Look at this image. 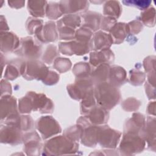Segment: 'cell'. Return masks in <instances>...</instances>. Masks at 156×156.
<instances>
[{
  "label": "cell",
  "instance_id": "obj_38",
  "mask_svg": "<svg viewBox=\"0 0 156 156\" xmlns=\"http://www.w3.org/2000/svg\"><path fill=\"white\" fill-rule=\"evenodd\" d=\"M59 32V38L60 40H69L75 38L74 29L62 25H57Z\"/></svg>",
  "mask_w": 156,
  "mask_h": 156
},
{
  "label": "cell",
  "instance_id": "obj_14",
  "mask_svg": "<svg viewBox=\"0 0 156 156\" xmlns=\"http://www.w3.org/2000/svg\"><path fill=\"white\" fill-rule=\"evenodd\" d=\"M24 151L27 155H39L41 151V138L36 132H30L23 136Z\"/></svg>",
  "mask_w": 156,
  "mask_h": 156
},
{
  "label": "cell",
  "instance_id": "obj_45",
  "mask_svg": "<svg viewBox=\"0 0 156 156\" xmlns=\"http://www.w3.org/2000/svg\"><path fill=\"white\" fill-rule=\"evenodd\" d=\"M116 23V19L110 16L102 17L101 28L107 32H110L112 27Z\"/></svg>",
  "mask_w": 156,
  "mask_h": 156
},
{
  "label": "cell",
  "instance_id": "obj_17",
  "mask_svg": "<svg viewBox=\"0 0 156 156\" xmlns=\"http://www.w3.org/2000/svg\"><path fill=\"white\" fill-rule=\"evenodd\" d=\"M113 52L109 49L100 51L91 52L90 55V63L93 66H97L102 63L110 64L114 61Z\"/></svg>",
  "mask_w": 156,
  "mask_h": 156
},
{
  "label": "cell",
  "instance_id": "obj_2",
  "mask_svg": "<svg viewBox=\"0 0 156 156\" xmlns=\"http://www.w3.org/2000/svg\"><path fill=\"white\" fill-rule=\"evenodd\" d=\"M78 149L77 142L63 135L55 136L47 141L44 143L43 151L46 155H66L75 154Z\"/></svg>",
  "mask_w": 156,
  "mask_h": 156
},
{
  "label": "cell",
  "instance_id": "obj_20",
  "mask_svg": "<svg viewBox=\"0 0 156 156\" xmlns=\"http://www.w3.org/2000/svg\"><path fill=\"white\" fill-rule=\"evenodd\" d=\"M108 80L110 84L116 87H119L127 80L126 72L123 68L114 65L110 67Z\"/></svg>",
  "mask_w": 156,
  "mask_h": 156
},
{
  "label": "cell",
  "instance_id": "obj_6",
  "mask_svg": "<svg viewBox=\"0 0 156 156\" xmlns=\"http://www.w3.org/2000/svg\"><path fill=\"white\" fill-rule=\"evenodd\" d=\"M1 122H4L6 125L11 124L19 115L16 99L10 95L1 97Z\"/></svg>",
  "mask_w": 156,
  "mask_h": 156
},
{
  "label": "cell",
  "instance_id": "obj_29",
  "mask_svg": "<svg viewBox=\"0 0 156 156\" xmlns=\"http://www.w3.org/2000/svg\"><path fill=\"white\" fill-rule=\"evenodd\" d=\"M81 18L76 14H68L57 21V25L65 26L73 29L80 26Z\"/></svg>",
  "mask_w": 156,
  "mask_h": 156
},
{
  "label": "cell",
  "instance_id": "obj_47",
  "mask_svg": "<svg viewBox=\"0 0 156 156\" xmlns=\"http://www.w3.org/2000/svg\"><path fill=\"white\" fill-rule=\"evenodd\" d=\"M8 3L9 4V6H10L12 8L15 9H19L21 8L24 6L25 4V1H8Z\"/></svg>",
  "mask_w": 156,
  "mask_h": 156
},
{
  "label": "cell",
  "instance_id": "obj_9",
  "mask_svg": "<svg viewBox=\"0 0 156 156\" xmlns=\"http://www.w3.org/2000/svg\"><path fill=\"white\" fill-rule=\"evenodd\" d=\"M93 84L90 77L77 79L74 84H69L67 86V90L71 98L80 100L93 89Z\"/></svg>",
  "mask_w": 156,
  "mask_h": 156
},
{
  "label": "cell",
  "instance_id": "obj_41",
  "mask_svg": "<svg viewBox=\"0 0 156 156\" xmlns=\"http://www.w3.org/2000/svg\"><path fill=\"white\" fill-rule=\"evenodd\" d=\"M140 105V101L135 98H130L123 102L122 106L126 111H135L139 108Z\"/></svg>",
  "mask_w": 156,
  "mask_h": 156
},
{
  "label": "cell",
  "instance_id": "obj_23",
  "mask_svg": "<svg viewBox=\"0 0 156 156\" xmlns=\"http://www.w3.org/2000/svg\"><path fill=\"white\" fill-rule=\"evenodd\" d=\"M25 61L15 60L9 63L4 73V77L8 80H14L22 75Z\"/></svg>",
  "mask_w": 156,
  "mask_h": 156
},
{
  "label": "cell",
  "instance_id": "obj_37",
  "mask_svg": "<svg viewBox=\"0 0 156 156\" xmlns=\"http://www.w3.org/2000/svg\"><path fill=\"white\" fill-rule=\"evenodd\" d=\"M54 67L60 73H65L71 68V62L66 58H57L54 60Z\"/></svg>",
  "mask_w": 156,
  "mask_h": 156
},
{
  "label": "cell",
  "instance_id": "obj_21",
  "mask_svg": "<svg viewBox=\"0 0 156 156\" xmlns=\"http://www.w3.org/2000/svg\"><path fill=\"white\" fill-rule=\"evenodd\" d=\"M83 26L92 31H96L99 29L102 16L100 13L94 12H88L82 15Z\"/></svg>",
  "mask_w": 156,
  "mask_h": 156
},
{
  "label": "cell",
  "instance_id": "obj_13",
  "mask_svg": "<svg viewBox=\"0 0 156 156\" xmlns=\"http://www.w3.org/2000/svg\"><path fill=\"white\" fill-rule=\"evenodd\" d=\"M34 34L37 40L40 43L53 42L58 38L55 24L52 21H48L44 26H41Z\"/></svg>",
  "mask_w": 156,
  "mask_h": 156
},
{
  "label": "cell",
  "instance_id": "obj_27",
  "mask_svg": "<svg viewBox=\"0 0 156 156\" xmlns=\"http://www.w3.org/2000/svg\"><path fill=\"white\" fill-rule=\"evenodd\" d=\"M122 11L121 4L118 1H107L104 6V14L107 16L117 19L119 17Z\"/></svg>",
  "mask_w": 156,
  "mask_h": 156
},
{
  "label": "cell",
  "instance_id": "obj_43",
  "mask_svg": "<svg viewBox=\"0 0 156 156\" xmlns=\"http://www.w3.org/2000/svg\"><path fill=\"white\" fill-rule=\"evenodd\" d=\"M144 67L146 71L148 73V77L151 74L155 75V56H149L144 60Z\"/></svg>",
  "mask_w": 156,
  "mask_h": 156
},
{
  "label": "cell",
  "instance_id": "obj_28",
  "mask_svg": "<svg viewBox=\"0 0 156 156\" xmlns=\"http://www.w3.org/2000/svg\"><path fill=\"white\" fill-rule=\"evenodd\" d=\"M96 99L94 97V88L88 92L82 99L80 104V113L83 115H87L89 110L96 105Z\"/></svg>",
  "mask_w": 156,
  "mask_h": 156
},
{
  "label": "cell",
  "instance_id": "obj_33",
  "mask_svg": "<svg viewBox=\"0 0 156 156\" xmlns=\"http://www.w3.org/2000/svg\"><path fill=\"white\" fill-rule=\"evenodd\" d=\"M15 126L20 129L22 131H28L34 127V121L31 116L28 115L19 116Z\"/></svg>",
  "mask_w": 156,
  "mask_h": 156
},
{
  "label": "cell",
  "instance_id": "obj_40",
  "mask_svg": "<svg viewBox=\"0 0 156 156\" xmlns=\"http://www.w3.org/2000/svg\"><path fill=\"white\" fill-rule=\"evenodd\" d=\"M43 25V21L33 17H30L28 18L26 24V27L29 34H34L35 31Z\"/></svg>",
  "mask_w": 156,
  "mask_h": 156
},
{
  "label": "cell",
  "instance_id": "obj_44",
  "mask_svg": "<svg viewBox=\"0 0 156 156\" xmlns=\"http://www.w3.org/2000/svg\"><path fill=\"white\" fill-rule=\"evenodd\" d=\"M129 34H137L143 29V24L140 20H135L127 24Z\"/></svg>",
  "mask_w": 156,
  "mask_h": 156
},
{
  "label": "cell",
  "instance_id": "obj_39",
  "mask_svg": "<svg viewBox=\"0 0 156 156\" xmlns=\"http://www.w3.org/2000/svg\"><path fill=\"white\" fill-rule=\"evenodd\" d=\"M145 80V74L140 71L131 70L130 72V82L131 84L138 86L141 85Z\"/></svg>",
  "mask_w": 156,
  "mask_h": 156
},
{
  "label": "cell",
  "instance_id": "obj_12",
  "mask_svg": "<svg viewBox=\"0 0 156 156\" xmlns=\"http://www.w3.org/2000/svg\"><path fill=\"white\" fill-rule=\"evenodd\" d=\"M22 130L18 127L7 125L1 129V141L2 143L17 145L23 141Z\"/></svg>",
  "mask_w": 156,
  "mask_h": 156
},
{
  "label": "cell",
  "instance_id": "obj_25",
  "mask_svg": "<svg viewBox=\"0 0 156 156\" xmlns=\"http://www.w3.org/2000/svg\"><path fill=\"white\" fill-rule=\"evenodd\" d=\"M94 49L96 51L109 49L113 43V39L110 34L101 31L97 32L93 36Z\"/></svg>",
  "mask_w": 156,
  "mask_h": 156
},
{
  "label": "cell",
  "instance_id": "obj_48",
  "mask_svg": "<svg viewBox=\"0 0 156 156\" xmlns=\"http://www.w3.org/2000/svg\"><path fill=\"white\" fill-rule=\"evenodd\" d=\"M155 102H151L148 106H147V113L149 114H151V115H155Z\"/></svg>",
  "mask_w": 156,
  "mask_h": 156
},
{
  "label": "cell",
  "instance_id": "obj_8",
  "mask_svg": "<svg viewBox=\"0 0 156 156\" xmlns=\"http://www.w3.org/2000/svg\"><path fill=\"white\" fill-rule=\"evenodd\" d=\"M121 133L108 126H99L98 143L105 148H115L119 141Z\"/></svg>",
  "mask_w": 156,
  "mask_h": 156
},
{
  "label": "cell",
  "instance_id": "obj_36",
  "mask_svg": "<svg viewBox=\"0 0 156 156\" xmlns=\"http://www.w3.org/2000/svg\"><path fill=\"white\" fill-rule=\"evenodd\" d=\"M58 55H59V54L56 46L52 44H50L47 47L43 54L42 60L45 63L48 64H51L54 59H56L55 57Z\"/></svg>",
  "mask_w": 156,
  "mask_h": 156
},
{
  "label": "cell",
  "instance_id": "obj_15",
  "mask_svg": "<svg viewBox=\"0 0 156 156\" xmlns=\"http://www.w3.org/2000/svg\"><path fill=\"white\" fill-rule=\"evenodd\" d=\"M86 116L89 121L93 125L105 124L108 119L107 110L98 105H94L88 112Z\"/></svg>",
  "mask_w": 156,
  "mask_h": 156
},
{
  "label": "cell",
  "instance_id": "obj_46",
  "mask_svg": "<svg viewBox=\"0 0 156 156\" xmlns=\"http://www.w3.org/2000/svg\"><path fill=\"white\" fill-rule=\"evenodd\" d=\"M59 80V75L53 71H49L46 77L42 80L47 85H52L57 83Z\"/></svg>",
  "mask_w": 156,
  "mask_h": 156
},
{
  "label": "cell",
  "instance_id": "obj_11",
  "mask_svg": "<svg viewBox=\"0 0 156 156\" xmlns=\"http://www.w3.org/2000/svg\"><path fill=\"white\" fill-rule=\"evenodd\" d=\"M59 51L63 54L71 55L76 54L82 55L93 49V46L90 44L81 42L79 41H73L71 42H62L58 45Z\"/></svg>",
  "mask_w": 156,
  "mask_h": 156
},
{
  "label": "cell",
  "instance_id": "obj_3",
  "mask_svg": "<svg viewBox=\"0 0 156 156\" xmlns=\"http://www.w3.org/2000/svg\"><path fill=\"white\" fill-rule=\"evenodd\" d=\"M146 141L138 133L124 132L123 137L119 145V150L124 155H133L142 152Z\"/></svg>",
  "mask_w": 156,
  "mask_h": 156
},
{
  "label": "cell",
  "instance_id": "obj_5",
  "mask_svg": "<svg viewBox=\"0 0 156 156\" xmlns=\"http://www.w3.org/2000/svg\"><path fill=\"white\" fill-rule=\"evenodd\" d=\"M48 68L42 62L37 60H31L25 62L22 76L27 80H43L49 73Z\"/></svg>",
  "mask_w": 156,
  "mask_h": 156
},
{
  "label": "cell",
  "instance_id": "obj_4",
  "mask_svg": "<svg viewBox=\"0 0 156 156\" xmlns=\"http://www.w3.org/2000/svg\"><path fill=\"white\" fill-rule=\"evenodd\" d=\"M14 52L29 60H37L41 54V46L37 40L35 41L32 37H27L21 38L19 46Z\"/></svg>",
  "mask_w": 156,
  "mask_h": 156
},
{
  "label": "cell",
  "instance_id": "obj_42",
  "mask_svg": "<svg viewBox=\"0 0 156 156\" xmlns=\"http://www.w3.org/2000/svg\"><path fill=\"white\" fill-rule=\"evenodd\" d=\"M122 3L126 5L133 6L141 10H146L151 4V1H123Z\"/></svg>",
  "mask_w": 156,
  "mask_h": 156
},
{
  "label": "cell",
  "instance_id": "obj_22",
  "mask_svg": "<svg viewBox=\"0 0 156 156\" xmlns=\"http://www.w3.org/2000/svg\"><path fill=\"white\" fill-rule=\"evenodd\" d=\"M110 66L108 63H102L97 66V68L92 70L91 79L93 83L98 84L105 82L108 79Z\"/></svg>",
  "mask_w": 156,
  "mask_h": 156
},
{
  "label": "cell",
  "instance_id": "obj_10",
  "mask_svg": "<svg viewBox=\"0 0 156 156\" xmlns=\"http://www.w3.org/2000/svg\"><path fill=\"white\" fill-rule=\"evenodd\" d=\"M26 95L29 98L32 110L39 111L41 113H52L53 112L54 104L52 101L48 98L45 94L29 91Z\"/></svg>",
  "mask_w": 156,
  "mask_h": 156
},
{
  "label": "cell",
  "instance_id": "obj_32",
  "mask_svg": "<svg viewBox=\"0 0 156 156\" xmlns=\"http://www.w3.org/2000/svg\"><path fill=\"white\" fill-rule=\"evenodd\" d=\"M83 132V127L77 124L75 126H71L69 128L66 129L64 131V136L68 138L69 139L77 142L81 138V135Z\"/></svg>",
  "mask_w": 156,
  "mask_h": 156
},
{
  "label": "cell",
  "instance_id": "obj_19",
  "mask_svg": "<svg viewBox=\"0 0 156 156\" xmlns=\"http://www.w3.org/2000/svg\"><path fill=\"white\" fill-rule=\"evenodd\" d=\"M59 4L63 14L82 12L88 8L87 1H62Z\"/></svg>",
  "mask_w": 156,
  "mask_h": 156
},
{
  "label": "cell",
  "instance_id": "obj_34",
  "mask_svg": "<svg viewBox=\"0 0 156 156\" xmlns=\"http://www.w3.org/2000/svg\"><path fill=\"white\" fill-rule=\"evenodd\" d=\"M63 14L59 3L52 2L47 5L46 15L51 20H56Z\"/></svg>",
  "mask_w": 156,
  "mask_h": 156
},
{
  "label": "cell",
  "instance_id": "obj_35",
  "mask_svg": "<svg viewBox=\"0 0 156 156\" xmlns=\"http://www.w3.org/2000/svg\"><path fill=\"white\" fill-rule=\"evenodd\" d=\"M155 12L154 7L146 9L141 13L140 21L148 27H153L155 26Z\"/></svg>",
  "mask_w": 156,
  "mask_h": 156
},
{
  "label": "cell",
  "instance_id": "obj_1",
  "mask_svg": "<svg viewBox=\"0 0 156 156\" xmlns=\"http://www.w3.org/2000/svg\"><path fill=\"white\" fill-rule=\"evenodd\" d=\"M94 92L98 105L107 110L113 108L121 99V93L118 88L109 82L96 84Z\"/></svg>",
  "mask_w": 156,
  "mask_h": 156
},
{
  "label": "cell",
  "instance_id": "obj_30",
  "mask_svg": "<svg viewBox=\"0 0 156 156\" xmlns=\"http://www.w3.org/2000/svg\"><path fill=\"white\" fill-rule=\"evenodd\" d=\"M73 72L77 79L88 78L91 76L92 70L88 63L79 62L74 65Z\"/></svg>",
  "mask_w": 156,
  "mask_h": 156
},
{
  "label": "cell",
  "instance_id": "obj_7",
  "mask_svg": "<svg viewBox=\"0 0 156 156\" xmlns=\"http://www.w3.org/2000/svg\"><path fill=\"white\" fill-rule=\"evenodd\" d=\"M35 126L41 133L43 140L48 139L62 132L59 124L51 116H41L38 119Z\"/></svg>",
  "mask_w": 156,
  "mask_h": 156
},
{
  "label": "cell",
  "instance_id": "obj_18",
  "mask_svg": "<svg viewBox=\"0 0 156 156\" xmlns=\"http://www.w3.org/2000/svg\"><path fill=\"white\" fill-rule=\"evenodd\" d=\"M143 137L147 143V146L154 152L155 151V118L148 117L145 123Z\"/></svg>",
  "mask_w": 156,
  "mask_h": 156
},
{
  "label": "cell",
  "instance_id": "obj_26",
  "mask_svg": "<svg viewBox=\"0 0 156 156\" xmlns=\"http://www.w3.org/2000/svg\"><path fill=\"white\" fill-rule=\"evenodd\" d=\"M47 2L45 1H29L27 9L35 17H44L46 14Z\"/></svg>",
  "mask_w": 156,
  "mask_h": 156
},
{
  "label": "cell",
  "instance_id": "obj_24",
  "mask_svg": "<svg viewBox=\"0 0 156 156\" xmlns=\"http://www.w3.org/2000/svg\"><path fill=\"white\" fill-rule=\"evenodd\" d=\"M128 34L127 24L124 23H116L110 30V35L113 39V43L115 44L122 43Z\"/></svg>",
  "mask_w": 156,
  "mask_h": 156
},
{
  "label": "cell",
  "instance_id": "obj_16",
  "mask_svg": "<svg viewBox=\"0 0 156 156\" xmlns=\"http://www.w3.org/2000/svg\"><path fill=\"white\" fill-rule=\"evenodd\" d=\"M20 40L12 32H1V50L4 52L15 51L19 46Z\"/></svg>",
  "mask_w": 156,
  "mask_h": 156
},
{
  "label": "cell",
  "instance_id": "obj_31",
  "mask_svg": "<svg viewBox=\"0 0 156 156\" xmlns=\"http://www.w3.org/2000/svg\"><path fill=\"white\" fill-rule=\"evenodd\" d=\"M75 38L77 41L90 44L93 46V34L90 29L82 27L76 32Z\"/></svg>",
  "mask_w": 156,
  "mask_h": 156
}]
</instances>
